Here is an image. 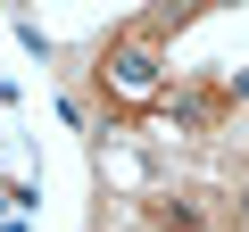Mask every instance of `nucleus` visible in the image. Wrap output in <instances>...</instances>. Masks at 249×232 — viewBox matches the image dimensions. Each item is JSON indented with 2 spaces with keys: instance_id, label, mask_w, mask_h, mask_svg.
Wrapping results in <instances>:
<instances>
[{
  "instance_id": "f257e3e1",
  "label": "nucleus",
  "mask_w": 249,
  "mask_h": 232,
  "mask_svg": "<svg viewBox=\"0 0 249 232\" xmlns=\"http://www.w3.org/2000/svg\"><path fill=\"white\" fill-rule=\"evenodd\" d=\"M108 83H116V91H133V99L158 91V50H150V42H124V50L108 58Z\"/></svg>"
}]
</instances>
